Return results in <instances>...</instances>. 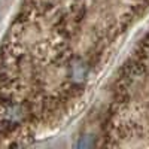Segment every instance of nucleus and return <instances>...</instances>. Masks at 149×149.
Returning <instances> with one entry per match:
<instances>
[{"mask_svg":"<svg viewBox=\"0 0 149 149\" xmlns=\"http://www.w3.org/2000/svg\"><path fill=\"white\" fill-rule=\"evenodd\" d=\"M0 15H2V5H0Z\"/></svg>","mask_w":149,"mask_h":149,"instance_id":"nucleus-1","label":"nucleus"}]
</instances>
